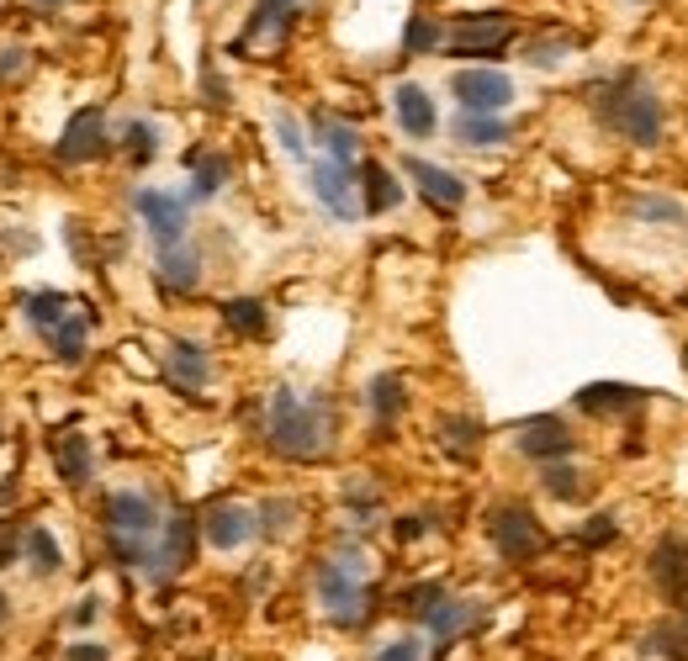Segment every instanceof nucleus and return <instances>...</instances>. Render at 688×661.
<instances>
[{"label":"nucleus","mask_w":688,"mask_h":661,"mask_svg":"<svg viewBox=\"0 0 688 661\" xmlns=\"http://www.w3.org/2000/svg\"><path fill=\"white\" fill-rule=\"evenodd\" d=\"M614 534H620V524H614L609 513H599V519H588V524L578 529V545H588V551H604Z\"/></svg>","instance_id":"nucleus-36"},{"label":"nucleus","mask_w":688,"mask_h":661,"mask_svg":"<svg viewBox=\"0 0 688 661\" xmlns=\"http://www.w3.org/2000/svg\"><path fill=\"white\" fill-rule=\"evenodd\" d=\"M408 48H413V53L440 48V26L429 22V17H413V22H408Z\"/></svg>","instance_id":"nucleus-40"},{"label":"nucleus","mask_w":688,"mask_h":661,"mask_svg":"<svg viewBox=\"0 0 688 661\" xmlns=\"http://www.w3.org/2000/svg\"><path fill=\"white\" fill-rule=\"evenodd\" d=\"M223 181H228V159L223 154H191V202L217 196Z\"/></svg>","instance_id":"nucleus-26"},{"label":"nucleus","mask_w":688,"mask_h":661,"mask_svg":"<svg viewBox=\"0 0 688 661\" xmlns=\"http://www.w3.org/2000/svg\"><path fill=\"white\" fill-rule=\"evenodd\" d=\"M370 661H423V646L413 640V635H397V640H387Z\"/></svg>","instance_id":"nucleus-38"},{"label":"nucleus","mask_w":688,"mask_h":661,"mask_svg":"<svg viewBox=\"0 0 688 661\" xmlns=\"http://www.w3.org/2000/svg\"><path fill=\"white\" fill-rule=\"evenodd\" d=\"M132 207H138L143 223H149V234H154L159 249H175V243H185V202H181V196H170V191H138V196H132Z\"/></svg>","instance_id":"nucleus-7"},{"label":"nucleus","mask_w":688,"mask_h":661,"mask_svg":"<svg viewBox=\"0 0 688 661\" xmlns=\"http://www.w3.org/2000/svg\"><path fill=\"white\" fill-rule=\"evenodd\" d=\"M641 217H667V223H678V217H684V207H678V202H641Z\"/></svg>","instance_id":"nucleus-45"},{"label":"nucleus","mask_w":688,"mask_h":661,"mask_svg":"<svg viewBox=\"0 0 688 661\" xmlns=\"http://www.w3.org/2000/svg\"><path fill=\"white\" fill-rule=\"evenodd\" d=\"M265 434H270V449H281L287 460H318L334 440V413H329L323 397L276 387L270 408H265Z\"/></svg>","instance_id":"nucleus-1"},{"label":"nucleus","mask_w":688,"mask_h":661,"mask_svg":"<svg viewBox=\"0 0 688 661\" xmlns=\"http://www.w3.org/2000/svg\"><path fill=\"white\" fill-rule=\"evenodd\" d=\"M344 502H350V508H361V513H376V492H366V487H350V492H344Z\"/></svg>","instance_id":"nucleus-46"},{"label":"nucleus","mask_w":688,"mask_h":661,"mask_svg":"<svg viewBox=\"0 0 688 661\" xmlns=\"http://www.w3.org/2000/svg\"><path fill=\"white\" fill-rule=\"evenodd\" d=\"M276 138H281V143H287V154H291V159H308V143H302V128H297V122H291L287 111H281V117H276Z\"/></svg>","instance_id":"nucleus-42"},{"label":"nucleus","mask_w":688,"mask_h":661,"mask_svg":"<svg viewBox=\"0 0 688 661\" xmlns=\"http://www.w3.org/2000/svg\"><path fill=\"white\" fill-rule=\"evenodd\" d=\"M159 281H164L170 291H196V281H202V260H196V249H185V243L159 249Z\"/></svg>","instance_id":"nucleus-20"},{"label":"nucleus","mask_w":688,"mask_h":661,"mask_svg":"<svg viewBox=\"0 0 688 661\" xmlns=\"http://www.w3.org/2000/svg\"><path fill=\"white\" fill-rule=\"evenodd\" d=\"M540 481H546V492H551V498H578L582 492V476H578V466H546V472H540Z\"/></svg>","instance_id":"nucleus-35"},{"label":"nucleus","mask_w":688,"mask_h":661,"mask_svg":"<svg viewBox=\"0 0 688 661\" xmlns=\"http://www.w3.org/2000/svg\"><path fill=\"white\" fill-rule=\"evenodd\" d=\"M578 449V440H572V429L556 419V413H540V419L519 423V455H529V460H567Z\"/></svg>","instance_id":"nucleus-10"},{"label":"nucleus","mask_w":688,"mask_h":661,"mask_svg":"<svg viewBox=\"0 0 688 661\" xmlns=\"http://www.w3.org/2000/svg\"><path fill=\"white\" fill-rule=\"evenodd\" d=\"M402 170L413 175V185H419V196L429 202L434 212H455L461 202H466V181L461 175H450V170H440V164H429V159H402Z\"/></svg>","instance_id":"nucleus-12"},{"label":"nucleus","mask_w":688,"mask_h":661,"mask_svg":"<svg viewBox=\"0 0 688 661\" xmlns=\"http://www.w3.org/2000/svg\"><path fill=\"white\" fill-rule=\"evenodd\" d=\"M508 37H514V17L493 11V17H466V22H455L445 43L455 53H498Z\"/></svg>","instance_id":"nucleus-14"},{"label":"nucleus","mask_w":688,"mask_h":661,"mask_svg":"<svg viewBox=\"0 0 688 661\" xmlns=\"http://www.w3.org/2000/svg\"><path fill=\"white\" fill-rule=\"evenodd\" d=\"M393 106H397V128L408 132V138H429V132L440 128L429 90H423V85H413V79H402V85L393 90Z\"/></svg>","instance_id":"nucleus-15"},{"label":"nucleus","mask_w":688,"mask_h":661,"mask_svg":"<svg viewBox=\"0 0 688 661\" xmlns=\"http://www.w3.org/2000/svg\"><path fill=\"white\" fill-rule=\"evenodd\" d=\"M370 413H376V419L381 423H393L397 413H402V408H408V387H402V381H397L393 370H381V376H370Z\"/></svg>","instance_id":"nucleus-25"},{"label":"nucleus","mask_w":688,"mask_h":661,"mask_svg":"<svg viewBox=\"0 0 688 661\" xmlns=\"http://www.w3.org/2000/svg\"><path fill=\"white\" fill-rule=\"evenodd\" d=\"M445 440L455 445V455H472V445H476V423H472V419H450V423H445Z\"/></svg>","instance_id":"nucleus-41"},{"label":"nucleus","mask_w":688,"mask_h":661,"mask_svg":"<svg viewBox=\"0 0 688 661\" xmlns=\"http://www.w3.org/2000/svg\"><path fill=\"white\" fill-rule=\"evenodd\" d=\"M641 657H646V661H688V646H684V635H678V630H667V625H662V630L646 635Z\"/></svg>","instance_id":"nucleus-32"},{"label":"nucleus","mask_w":688,"mask_h":661,"mask_svg":"<svg viewBox=\"0 0 688 661\" xmlns=\"http://www.w3.org/2000/svg\"><path fill=\"white\" fill-rule=\"evenodd\" d=\"M313 196L323 202V212H334L340 223H355V217H361V202H355V175H350V164H334V159L313 164Z\"/></svg>","instance_id":"nucleus-11"},{"label":"nucleus","mask_w":688,"mask_h":661,"mask_svg":"<svg viewBox=\"0 0 688 661\" xmlns=\"http://www.w3.org/2000/svg\"><path fill=\"white\" fill-rule=\"evenodd\" d=\"M313 132L329 143L334 164H355V154H361V132H355V128H344V122H323V117H318Z\"/></svg>","instance_id":"nucleus-30"},{"label":"nucleus","mask_w":688,"mask_h":661,"mask_svg":"<svg viewBox=\"0 0 688 661\" xmlns=\"http://www.w3.org/2000/svg\"><path fill=\"white\" fill-rule=\"evenodd\" d=\"M196 534H202V524H196L191 513H175V519L164 524V534H159V545H154V561H149L154 582H170L181 566H191V555H196Z\"/></svg>","instance_id":"nucleus-9"},{"label":"nucleus","mask_w":688,"mask_h":661,"mask_svg":"<svg viewBox=\"0 0 688 661\" xmlns=\"http://www.w3.org/2000/svg\"><path fill=\"white\" fill-rule=\"evenodd\" d=\"M22 555L32 561L37 577H53L64 566V551H58V540H53L49 529H22Z\"/></svg>","instance_id":"nucleus-27"},{"label":"nucleus","mask_w":688,"mask_h":661,"mask_svg":"<svg viewBox=\"0 0 688 661\" xmlns=\"http://www.w3.org/2000/svg\"><path fill=\"white\" fill-rule=\"evenodd\" d=\"M101 519L111 534H138V540H154L159 534V502L138 487H122L101 502Z\"/></svg>","instance_id":"nucleus-5"},{"label":"nucleus","mask_w":688,"mask_h":661,"mask_svg":"<svg viewBox=\"0 0 688 661\" xmlns=\"http://www.w3.org/2000/svg\"><path fill=\"white\" fill-rule=\"evenodd\" d=\"M472 619H476V604H466V598H450V593H445L440 604L429 608V619H423V625L434 630V640H440V646H450L455 635L472 625Z\"/></svg>","instance_id":"nucleus-21"},{"label":"nucleus","mask_w":688,"mask_h":661,"mask_svg":"<svg viewBox=\"0 0 688 661\" xmlns=\"http://www.w3.org/2000/svg\"><path fill=\"white\" fill-rule=\"evenodd\" d=\"M291 519H297V508H291V502H281V498H270L260 513H255V524H260L270 540H281V534L291 529Z\"/></svg>","instance_id":"nucleus-34"},{"label":"nucleus","mask_w":688,"mask_h":661,"mask_svg":"<svg viewBox=\"0 0 688 661\" xmlns=\"http://www.w3.org/2000/svg\"><path fill=\"white\" fill-rule=\"evenodd\" d=\"M37 6H58V0H37Z\"/></svg>","instance_id":"nucleus-50"},{"label":"nucleus","mask_w":688,"mask_h":661,"mask_svg":"<svg viewBox=\"0 0 688 661\" xmlns=\"http://www.w3.org/2000/svg\"><path fill=\"white\" fill-rule=\"evenodd\" d=\"M423 534V519H397V540H419Z\"/></svg>","instance_id":"nucleus-48"},{"label":"nucleus","mask_w":688,"mask_h":661,"mask_svg":"<svg viewBox=\"0 0 688 661\" xmlns=\"http://www.w3.org/2000/svg\"><path fill=\"white\" fill-rule=\"evenodd\" d=\"M297 6H302V0H260V6H255V17H249V26H244V43H260L265 32L287 26Z\"/></svg>","instance_id":"nucleus-29"},{"label":"nucleus","mask_w":688,"mask_h":661,"mask_svg":"<svg viewBox=\"0 0 688 661\" xmlns=\"http://www.w3.org/2000/svg\"><path fill=\"white\" fill-rule=\"evenodd\" d=\"M64 661H111V657H106V646H69Z\"/></svg>","instance_id":"nucleus-47"},{"label":"nucleus","mask_w":688,"mask_h":661,"mask_svg":"<svg viewBox=\"0 0 688 661\" xmlns=\"http://www.w3.org/2000/svg\"><path fill=\"white\" fill-rule=\"evenodd\" d=\"M604 122L609 128H620L631 143H641V149H652L662 138V101L641 85L635 75H625V79H614V90L604 96Z\"/></svg>","instance_id":"nucleus-2"},{"label":"nucleus","mask_w":688,"mask_h":661,"mask_svg":"<svg viewBox=\"0 0 688 661\" xmlns=\"http://www.w3.org/2000/svg\"><path fill=\"white\" fill-rule=\"evenodd\" d=\"M646 392H635V387H620V381H593V387H582L578 392V408L582 413H593V419H604V413H625L631 402H641Z\"/></svg>","instance_id":"nucleus-19"},{"label":"nucleus","mask_w":688,"mask_h":661,"mask_svg":"<svg viewBox=\"0 0 688 661\" xmlns=\"http://www.w3.org/2000/svg\"><path fill=\"white\" fill-rule=\"evenodd\" d=\"M53 466H58V476H64L69 487H85V481H90V466H96V455H90V445H85L79 434H64V440L53 445Z\"/></svg>","instance_id":"nucleus-23"},{"label":"nucleus","mask_w":688,"mask_h":661,"mask_svg":"<svg viewBox=\"0 0 688 661\" xmlns=\"http://www.w3.org/2000/svg\"><path fill=\"white\" fill-rule=\"evenodd\" d=\"M106 154V111L85 106L69 117V128L58 132V164H90Z\"/></svg>","instance_id":"nucleus-6"},{"label":"nucleus","mask_w":688,"mask_h":661,"mask_svg":"<svg viewBox=\"0 0 688 661\" xmlns=\"http://www.w3.org/2000/svg\"><path fill=\"white\" fill-rule=\"evenodd\" d=\"M122 143H128V159H132V164H149V159L159 154V132L149 128V122H128Z\"/></svg>","instance_id":"nucleus-33"},{"label":"nucleus","mask_w":688,"mask_h":661,"mask_svg":"<svg viewBox=\"0 0 688 661\" xmlns=\"http://www.w3.org/2000/svg\"><path fill=\"white\" fill-rule=\"evenodd\" d=\"M255 513L244 508V502H212L207 513H202V534H207V545L217 551H238L244 540H255Z\"/></svg>","instance_id":"nucleus-13"},{"label":"nucleus","mask_w":688,"mask_h":661,"mask_svg":"<svg viewBox=\"0 0 688 661\" xmlns=\"http://www.w3.org/2000/svg\"><path fill=\"white\" fill-rule=\"evenodd\" d=\"M170 376H175V387H185V392H202L212 381V355L196 339H175L170 344Z\"/></svg>","instance_id":"nucleus-17"},{"label":"nucleus","mask_w":688,"mask_h":661,"mask_svg":"<svg viewBox=\"0 0 688 661\" xmlns=\"http://www.w3.org/2000/svg\"><path fill=\"white\" fill-rule=\"evenodd\" d=\"M318 598H323V608H329V619L344 625V630L366 625L370 587H366V577H355L344 561H323V566H318Z\"/></svg>","instance_id":"nucleus-3"},{"label":"nucleus","mask_w":688,"mask_h":661,"mask_svg":"<svg viewBox=\"0 0 688 661\" xmlns=\"http://www.w3.org/2000/svg\"><path fill=\"white\" fill-rule=\"evenodd\" d=\"M6 614H11V604H6V593H0V619H6Z\"/></svg>","instance_id":"nucleus-49"},{"label":"nucleus","mask_w":688,"mask_h":661,"mask_svg":"<svg viewBox=\"0 0 688 661\" xmlns=\"http://www.w3.org/2000/svg\"><path fill=\"white\" fill-rule=\"evenodd\" d=\"M440 598H445V582H423V587H413L402 604H408V614H413V619L423 625V619H429V608L440 604Z\"/></svg>","instance_id":"nucleus-37"},{"label":"nucleus","mask_w":688,"mask_h":661,"mask_svg":"<svg viewBox=\"0 0 688 661\" xmlns=\"http://www.w3.org/2000/svg\"><path fill=\"white\" fill-rule=\"evenodd\" d=\"M450 90H455V101L466 111H493V117L514 101V79L498 75V69H461L450 79Z\"/></svg>","instance_id":"nucleus-8"},{"label":"nucleus","mask_w":688,"mask_h":661,"mask_svg":"<svg viewBox=\"0 0 688 661\" xmlns=\"http://www.w3.org/2000/svg\"><path fill=\"white\" fill-rule=\"evenodd\" d=\"M652 577L667 598H684L688 593V540H662L657 551H652Z\"/></svg>","instance_id":"nucleus-16"},{"label":"nucleus","mask_w":688,"mask_h":661,"mask_svg":"<svg viewBox=\"0 0 688 661\" xmlns=\"http://www.w3.org/2000/svg\"><path fill=\"white\" fill-rule=\"evenodd\" d=\"M223 323H228L234 334L260 339L265 323H270V313H265V302H255V296H234V302H223Z\"/></svg>","instance_id":"nucleus-28"},{"label":"nucleus","mask_w":688,"mask_h":661,"mask_svg":"<svg viewBox=\"0 0 688 661\" xmlns=\"http://www.w3.org/2000/svg\"><path fill=\"white\" fill-rule=\"evenodd\" d=\"M684 630H688V614H684Z\"/></svg>","instance_id":"nucleus-51"},{"label":"nucleus","mask_w":688,"mask_h":661,"mask_svg":"<svg viewBox=\"0 0 688 661\" xmlns=\"http://www.w3.org/2000/svg\"><path fill=\"white\" fill-rule=\"evenodd\" d=\"M26 64H32V53H26V48H0V85H17V79H26Z\"/></svg>","instance_id":"nucleus-39"},{"label":"nucleus","mask_w":688,"mask_h":661,"mask_svg":"<svg viewBox=\"0 0 688 661\" xmlns=\"http://www.w3.org/2000/svg\"><path fill=\"white\" fill-rule=\"evenodd\" d=\"M58 317H64V296H58V291H32V296H26V323H32L37 334H53Z\"/></svg>","instance_id":"nucleus-31"},{"label":"nucleus","mask_w":688,"mask_h":661,"mask_svg":"<svg viewBox=\"0 0 688 661\" xmlns=\"http://www.w3.org/2000/svg\"><path fill=\"white\" fill-rule=\"evenodd\" d=\"M17 555H22V540H17V524H6V519H0V572H6V566H11Z\"/></svg>","instance_id":"nucleus-44"},{"label":"nucleus","mask_w":688,"mask_h":661,"mask_svg":"<svg viewBox=\"0 0 688 661\" xmlns=\"http://www.w3.org/2000/svg\"><path fill=\"white\" fill-rule=\"evenodd\" d=\"M85 334H90V317H75V313H64V317H58V328H53V334H49L53 355H58L64 366H79V360H85Z\"/></svg>","instance_id":"nucleus-24"},{"label":"nucleus","mask_w":688,"mask_h":661,"mask_svg":"<svg viewBox=\"0 0 688 661\" xmlns=\"http://www.w3.org/2000/svg\"><path fill=\"white\" fill-rule=\"evenodd\" d=\"M487 534H493V545H498L503 561H529V555H540L546 545V529L540 519L529 513L525 502H503L487 513Z\"/></svg>","instance_id":"nucleus-4"},{"label":"nucleus","mask_w":688,"mask_h":661,"mask_svg":"<svg viewBox=\"0 0 688 661\" xmlns=\"http://www.w3.org/2000/svg\"><path fill=\"white\" fill-rule=\"evenodd\" d=\"M361 196H366V202H361V212H370V217H381V212H393L397 202H402L397 181L387 175V170H381V164H376V159H366V164H361Z\"/></svg>","instance_id":"nucleus-18"},{"label":"nucleus","mask_w":688,"mask_h":661,"mask_svg":"<svg viewBox=\"0 0 688 661\" xmlns=\"http://www.w3.org/2000/svg\"><path fill=\"white\" fill-rule=\"evenodd\" d=\"M96 619H101V598H96V593H85V598L75 604V614H69V625H75V630H90Z\"/></svg>","instance_id":"nucleus-43"},{"label":"nucleus","mask_w":688,"mask_h":661,"mask_svg":"<svg viewBox=\"0 0 688 661\" xmlns=\"http://www.w3.org/2000/svg\"><path fill=\"white\" fill-rule=\"evenodd\" d=\"M455 138L472 143V149H493V143H508V122L493 117V111H461L455 117Z\"/></svg>","instance_id":"nucleus-22"}]
</instances>
